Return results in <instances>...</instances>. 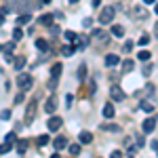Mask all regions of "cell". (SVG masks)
Segmentation results:
<instances>
[{"instance_id": "7", "label": "cell", "mask_w": 158, "mask_h": 158, "mask_svg": "<svg viewBox=\"0 0 158 158\" xmlns=\"http://www.w3.org/2000/svg\"><path fill=\"white\" fill-rule=\"evenodd\" d=\"M78 139H80V143H82V146H86V143H91V141H93V135L89 133V131H82V133L78 135Z\"/></svg>"}, {"instance_id": "39", "label": "cell", "mask_w": 158, "mask_h": 158, "mask_svg": "<svg viewBox=\"0 0 158 158\" xmlns=\"http://www.w3.org/2000/svg\"><path fill=\"white\" fill-rule=\"evenodd\" d=\"M154 11H156V15H158V4H156V6H154Z\"/></svg>"}, {"instance_id": "31", "label": "cell", "mask_w": 158, "mask_h": 158, "mask_svg": "<svg viewBox=\"0 0 158 158\" xmlns=\"http://www.w3.org/2000/svg\"><path fill=\"white\" fill-rule=\"evenodd\" d=\"M0 118H2V120H6V118H11V112H9V110H4V112H0Z\"/></svg>"}, {"instance_id": "19", "label": "cell", "mask_w": 158, "mask_h": 158, "mask_svg": "<svg viewBox=\"0 0 158 158\" xmlns=\"http://www.w3.org/2000/svg\"><path fill=\"white\" fill-rule=\"evenodd\" d=\"M11 141H4V143H2V146H0V156H2V154H6V152H11Z\"/></svg>"}, {"instance_id": "30", "label": "cell", "mask_w": 158, "mask_h": 158, "mask_svg": "<svg viewBox=\"0 0 158 158\" xmlns=\"http://www.w3.org/2000/svg\"><path fill=\"white\" fill-rule=\"evenodd\" d=\"M85 72H86V65H80L78 68V78H85Z\"/></svg>"}, {"instance_id": "14", "label": "cell", "mask_w": 158, "mask_h": 158, "mask_svg": "<svg viewBox=\"0 0 158 158\" xmlns=\"http://www.w3.org/2000/svg\"><path fill=\"white\" fill-rule=\"evenodd\" d=\"M112 34L118 36V38H122L124 36V27H122V25H112Z\"/></svg>"}, {"instance_id": "15", "label": "cell", "mask_w": 158, "mask_h": 158, "mask_svg": "<svg viewBox=\"0 0 158 158\" xmlns=\"http://www.w3.org/2000/svg\"><path fill=\"white\" fill-rule=\"evenodd\" d=\"M114 114H116V112H114V106H103V116H106V118H112V116H114Z\"/></svg>"}, {"instance_id": "38", "label": "cell", "mask_w": 158, "mask_h": 158, "mask_svg": "<svg viewBox=\"0 0 158 158\" xmlns=\"http://www.w3.org/2000/svg\"><path fill=\"white\" fill-rule=\"evenodd\" d=\"M93 6H99V0H93Z\"/></svg>"}, {"instance_id": "1", "label": "cell", "mask_w": 158, "mask_h": 158, "mask_svg": "<svg viewBox=\"0 0 158 158\" xmlns=\"http://www.w3.org/2000/svg\"><path fill=\"white\" fill-rule=\"evenodd\" d=\"M112 19H114V9H112V6L101 9V13H99V23H101V25H108Z\"/></svg>"}, {"instance_id": "28", "label": "cell", "mask_w": 158, "mask_h": 158, "mask_svg": "<svg viewBox=\"0 0 158 158\" xmlns=\"http://www.w3.org/2000/svg\"><path fill=\"white\" fill-rule=\"evenodd\" d=\"M122 70H124V72H131V70H133V61L127 59L124 63H122Z\"/></svg>"}, {"instance_id": "11", "label": "cell", "mask_w": 158, "mask_h": 158, "mask_svg": "<svg viewBox=\"0 0 158 158\" xmlns=\"http://www.w3.org/2000/svg\"><path fill=\"white\" fill-rule=\"evenodd\" d=\"M118 61H120V57H118V55H114V53H110L108 57H106V65H116Z\"/></svg>"}, {"instance_id": "16", "label": "cell", "mask_w": 158, "mask_h": 158, "mask_svg": "<svg viewBox=\"0 0 158 158\" xmlns=\"http://www.w3.org/2000/svg\"><path fill=\"white\" fill-rule=\"evenodd\" d=\"M68 150H70V154H72V156H78L82 148H80V143H72V146H68Z\"/></svg>"}, {"instance_id": "37", "label": "cell", "mask_w": 158, "mask_h": 158, "mask_svg": "<svg viewBox=\"0 0 158 158\" xmlns=\"http://www.w3.org/2000/svg\"><path fill=\"white\" fill-rule=\"evenodd\" d=\"M4 23V15H2V11H0V25Z\"/></svg>"}, {"instance_id": "26", "label": "cell", "mask_w": 158, "mask_h": 158, "mask_svg": "<svg viewBox=\"0 0 158 158\" xmlns=\"http://www.w3.org/2000/svg\"><path fill=\"white\" fill-rule=\"evenodd\" d=\"M21 38H23V32H21V27H17V30L13 32V40L17 42V40H21Z\"/></svg>"}, {"instance_id": "5", "label": "cell", "mask_w": 158, "mask_h": 158, "mask_svg": "<svg viewBox=\"0 0 158 158\" xmlns=\"http://www.w3.org/2000/svg\"><path fill=\"white\" fill-rule=\"evenodd\" d=\"M61 118L59 116H53V118H49V122H47V124H49V131H57V129H59L61 127Z\"/></svg>"}, {"instance_id": "20", "label": "cell", "mask_w": 158, "mask_h": 158, "mask_svg": "<svg viewBox=\"0 0 158 158\" xmlns=\"http://www.w3.org/2000/svg\"><path fill=\"white\" fill-rule=\"evenodd\" d=\"M40 23L42 25H51L53 23V15H42V17H40Z\"/></svg>"}, {"instance_id": "29", "label": "cell", "mask_w": 158, "mask_h": 158, "mask_svg": "<svg viewBox=\"0 0 158 158\" xmlns=\"http://www.w3.org/2000/svg\"><path fill=\"white\" fill-rule=\"evenodd\" d=\"M61 53L70 57V55H72V53H74V47H63V49H61Z\"/></svg>"}, {"instance_id": "4", "label": "cell", "mask_w": 158, "mask_h": 158, "mask_svg": "<svg viewBox=\"0 0 158 158\" xmlns=\"http://www.w3.org/2000/svg\"><path fill=\"white\" fill-rule=\"evenodd\" d=\"M110 97L114 99V101H124V91H122L120 86H112L110 89Z\"/></svg>"}, {"instance_id": "34", "label": "cell", "mask_w": 158, "mask_h": 158, "mask_svg": "<svg viewBox=\"0 0 158 158\" xmlns=\"http://www.w3.org/2000/svg\"><path fill=\"white\" fill-rule=\"evenodd\" d=\"M154 36L158 38V21H156V25H154Z\"/></svg>"}, {"instance_id": "13", "label": "cell", "mask_w": 158, "mask_h": 158, "mask_svg": "<svg viewBox=\"0 0 158 158\" xmlns=\"http://www.w3.org/2000/svg\"><path fill=\"white\" fill-rule=\"evenodd\" d=\"M61 70H63V65H61V63H55V65L51 68V76H53V78H59Z\"/></svg>"}, {"instance_id": "3", "label": "cell", "mask_w": 158, "mask_h": 158, "mask_svg": "<svg viewBox=\"0 0 158 158\" xmlns=\"http://www.w3.org/2000/svg\"><path fill=\"white\" fill-rule=\"evenodd\" d=\"M17 85L21 86L23 91H27V89H32L34 80H32V76H30V74H19V76H17Z\"/></svg>"}, {"instance_id": "12", "label": "cell", "mask_w": 158, "mask_h": 158, "mask_svg": "<svg viewBox=\"0 0 158 158\" xmlns=\"http://www.w3.org/2000/svg\"><path fill=\"white\" fill-rule=\"evenodd\" d=\"M15 70H23V65H25V57L23 55H19V57H15Z\"/></svg>"}, {"instance_id": "18", "label": "cell", "mask_w": 158, "mask_h": 158, "mask_svg": "<svg viewBox=\"0 0 158 158\" xmlns=\"http://www.w3.org/2000/svg\"><path fill=\"white\" fill-rule=\"evenodd\" d=\"M36 49H38V51H47V49H49V44H47V40H42V38H38V40H36Z\"/></svg>"}, {"instance_id": "36", "label": "cell", "mask_w": 158, "mask_h": 158, "mask_svg": "<svg viewBox=\"0 0 158 158\" xmlns=\"http://www.w3.org/2000/svg\"><path fill=\"white\" fill-rule=\"evenodd\" d=\"M156 0H143V4H154Z\"/></svg>"}, {"instance_id": "22", "label": "cell", "mask_w": 158, "mask_h": 158, "mask_svg": "<svg viewBox=\"0 0 158 158\" xmlns=\"http://www.w3.org/2000/svg\"><path fill=\"white\" fill-rule=\"evenodd\" d=\"M150 55H152L150 51H139V55H137V59H139V61H148V59H150Z\"/></svg>"}, {"instance_id": "9", "label": "cell", "mask_w": 158, "mask_h": 158, "mask_svg": "<svg viewBox=\"0 0 158 158\" xmlns=\"http://www.w3.org/2000/svg\"><path fill=\"white\" fill-rule=\"evenodd\" d=\"M53 146H55V150L59 152V150H63V148L68 146V139H65V137H57V139L53 141Z\"/></svg>"}, {"instance_id": "35", "label": "cell", "mask_w": 158, "mask_h": 158, "mask_svg": "<svg viewBox=\"0 0 158 158\" xmlns=\"http://www.w3.org/2000/svg\"><path fill=\"white\" fill-rule=\"evenodd\" d=\"M152 148H154V150L158 152V141H152Z\"/></svg>"}, {"instance_id": "2", "label": "cell", "mask_w": 158, "mask_h": 158, "mask_svg": "<svg viewBox=\"0 0 158 158\" xmlns=\"http://www.w3.org/2000/svg\"><path fill=\"white\" fill-rule=\"evenodd\" d=\"M36 103H38V99H32V101H30L27 112H25V118H23V124H32V120H34V114H36Z\"/></svg>"}, {"instance_id": "33", "label": "cell", "mask_w": 158, "mask_h": 158, "mask_svg": "<svg viewBox=\"0 0 158 158\" xmlns=\"http://www.w3.org/2000/svg\"><path fill=\"white\" fill-rule=\"evenodd\" d=\"M15 139H17V137H15V133H9V135H6V141H11V143H13Z\"/></svg>"}, {"instance_id": "24", "label": "cell", "mask_w": 158, "mask_h": 158, "mask_svg": "<svg viewBox=\"0 0 158 158\" xmlns=\"http://www.w3.org/2000/svg\"><path fill=\"white\" fill-rule=\"evenodd\" d=\"M141 110H143V112H148V114H150V112H154V106H152V103H150V101H141Z\"/></svg>"}, {"instance_id": "32", "label": "cell", "mask_w": 158, "mask_h": 158, "mask_svg": "<svg viewBox=\"0 0 158 158\" xmlns=\"http://www.w3.org/2000/svg\"><path fill=\"white\" fill-rule=\"evenodd\" d=\"M120 156H122L120 150H114V152H112V158H120Z\"/></svg>"}, {"instance_id": "23", "label": "cell", "mask_w": 158, "mask_h": 158, "mask_svg": "<svg viewBox=\"0 0 158 158\" xmlns=\"http://www.w3.org/2000/svg\"><path fill=\"white\" fill-rule=\"evenodd\" d=\"M65 38H68L70 42H76V40H78V34L72 32V30H68V32H65Z\"/></svg>"}, {"instance_id": "8", "label": "cell", "mask_w": 158, "mask_h": 158, "mask_svg": "<svg viewBox=\"0 0 158 158\" xmlns=\"http://www.w3.org/2000/svg\"><path fill=\"white\" fill-rule=\"evenodd\" d=\"M44 110H47L49 114H53V112L57 110V103H55V97H49V99H47V103H44Z\"/></svg>"}, {"instance_id": "27", "label": "cell", "mask_w": 158, "mask_h": 158, "mask_svg": "<svg viewBox=\"0 0 158 158\" xmlns=\"http://www.w3.org/2000/svg\"><path fill=\"white\" fill-rule=\"evenodd\" d=\"M30 19H32L30 15H21V17L17 19V23H19V25H25V23H30Z\"/></svg>"}, {"instance_id": "6", "label": "cell", "mask_w": 158, "mask_h": 158, "mask_svg": "<svg viewBox=\"0 0 158 158\" xmlns=\"http://www.w3.org/2000/svg\"><path fill=\"white\" fill-rule=\"evenodd\" d=\"M154 129H156V120H154V118H146V120H143V131H146V133H152Z\"/></svg>"}, {"instance_id": "25", "label": "cell", "mask_w": 158, "mask_h": 158, "mask_svg": "<svg viewBox=\"0 0 158 158\" xmlns=\"http://www.w3.org/2000/svg\"><path fill=\"white\" fill-rule=\"evenodd\" d=\"M25 150H27V143H25L23 139L17 141V152H19V154H25Z\"/></svg>"}, {"instance_id": "21", "label": "cell", "mask_w": 158, "mask_h": 158, "mask_svg": "<svg viewBox=\"0 0 158 158\" xmlns=\"http://www.w3.org/2000/svg\"><path fill=\"white\" fill-rule=\"evenodd\" d=\"M148 42H150V36H146V34H141V36L137 38V44H139V47H146Z\"/></svg>"}, {"instance_id": "17", "label": "cell", "mask_w": 158, "mask_h": 158, "mask_svg": "<svg viewBox=\"0 0 158 158\" xmlns=\"http://www.w3.org/2000/svg\"><path fill=\"white\" fill-rule=\"evenodd\" d=\"M49 135H40V137H38L36 139V143H38V148H42V146H47V143H49Z\"/></svg>"}, {"instance_id": "10", "label": "cell", "mask_w": 158, "mask_h": 158, "mask_svg": "<svg viewBox=\"0 0 158 158\" xmlns=\"http://www.w3.org/2000/svg\"><path fill=\"white\" fill-rule=\"evenodd\" d=\"M133 13H135V17H141V19H148V11L143 9V6H139V4H135Z\"/></svg>"}]
</instances>
